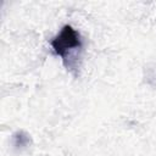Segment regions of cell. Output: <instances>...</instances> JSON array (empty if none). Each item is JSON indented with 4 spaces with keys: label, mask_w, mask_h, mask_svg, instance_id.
Wrapping results in <instances>:
<instances>
[{
    "label": "cell",
    "mask_w": 156,
    "mask_h": 156,
    "mask_svg": "<svg viewBox=\"0 0 156 156\" xmlns=\"http://www.w3.org/2000/svg\"><path fill=\"white\" fill-rule=\"evenodd\" d=\"M82 46H83V43L79 33L69 24L63 26L61 32L51 40V48L57 56L62 57L65 63L67 58H69V56L73 52L80 50Z\"/></svg>",
    "instance_id": "cell-1"
}]
</instances>
